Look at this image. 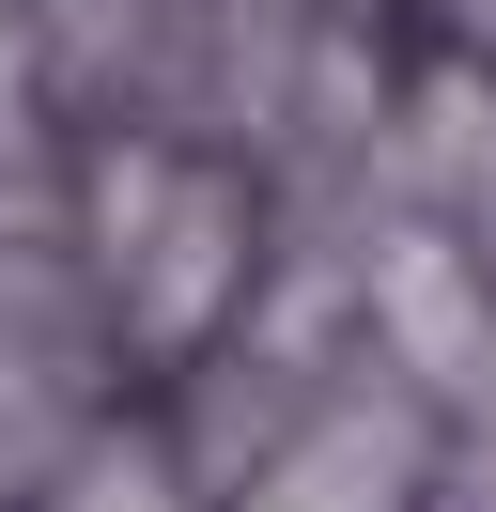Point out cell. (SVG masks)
<instances>
[{"label":"cell","mask_w":496,"mask_h":512,"mask_svg":"<svg viewBox=\"0 0 496 512\" xmlns=\"http://www.w3.org/2000/svg\"><path fill=\"white\" fill-rule=\"evenodd\" d=\"M388 497H403V450H372V435H310L248 512H388Z\"/></svg>","instance_id":"obj_1"}]
</instances>
